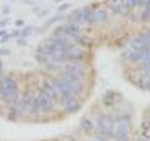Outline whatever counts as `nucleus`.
<instances>
[{
    "label": "nucleus",
    "instance_id": "f257e3e1",
    "mask_svg": "<svg viewBox=\"0 0 150 141\" xmlns=\"http://www.w3.org/2000/svg\"><path fill=\"white\" fill-rule=\"evenodd\" d=\"M0 98L6 103H11L18 98V83L9 74L0 76Z\"/></svg>",
    "mask_w": 150,
    "mask_h": 141
},
{
    "label": "nucleus",
    "instance_id": "f03ea898",
    "mask_svg": "<svg viewBox=\"0 0 150 141\" xmlns=\"http://www.w3.org/2000/svg\"><path fill=\"white\" fill-rule=\"evenodd\" d=\"M80 103H82L80 98L76 97V95H59V99H58V106L67 114L76 113L82 106Z\"/></svg>",
    "mask_w": 150,
    "mask_h": 141
},
{
    "label": "nucleus",
    "instance_id": "7ed1b4c3",
    "mask_svg": "<svg viewBox=\"0 0 150 141\" xmlns=\"http://www.w3.org/2000/svg\"><path fill=\"white\" fill-rule=\"evenodd\" d=\"M129 120L128 119H117L113 126V138L116 141H128L129 140Z\"/></svg>",
    "mask_w": 150,
    "mask_h": 141
},
{
    "label": "nucleus",
    "instance_id": "20e7f679",
    "mask_svg": "<svg viewBox=\"0 0 150 141\" xmlns=\"http://www.w3.org/2000/svg\"><path fill=\"white\" fill-rule=\"evenodd\" d=\"M43 94H46L48 97H51L52 99H55V101L58 103V99H59V92L54 83V80L51 79H45L43 82H42V89H40Z\"/></svg>",
    "mask_w": 150,
    "mask_h": 141
},
{
    "label": "nucleus",
    "instance_id": "39448f33",
    "mask_svg": "<svg viewBox=\"0 0 150 141\" xmlns=\"http://www.w3.org/2000/svg\"><path fill=\"white\" fill-rule=\"evenodd\" d=\"M107 11L97 8V9H91V15H89V24H103L107 21Z\"/></svg>",
    "mask_w": 150,
    "mask_h": 141
},
{
    "label": "nucleus",
    "instance_id": "423d86ee",
    "mask_svg": "<svg viewBox=\"0 0 150 141\" xmlns=\"http://www.w3.org/2000/svg\"><path fill=\"white\" fill-rule=\"evenodd\" d=\"M146 49V48H144ZM144 49H132V48H128L125 52H123V59H126V61L129 63H140L143 59V55H144Z\"/></svg>",
    "mask_w": 150,
    "mask_h": 141
},
{
    "label": "nucleus",
    "instance_id": "0eeeda50",
    "mask_svg": "<svg viewBox=\"0 0 150 141\" xmlns=\"http://www.w3.org/2000/svg\"><path fill=\"white\" fill-rule=\"evenodd\" d=\"M33 101H34V95L24 94L23 97L19 98V111L21 113H31Z\"/></svg>",
    "mask_w": 150,
    "mask_h": 141
},
{
    "label": "nucleus",
    "instance_id": "6e6552de",
    "mask_svg": "<svg viewBox=\"0 0 150 141\" xmlns=\"http://www.w3.org/2000/svg\"><path fill=\"white\" fill-rule=\"evenodd\" d=\"M80 126H82V129L86 132V134H94V132H95V125H94L92 120L88 119V117H85V119L82 120Z\"/></svg>",
    "mask_w": 150,
    "mask_h": 141
},
{
    "label": "nucleus",
    "instance_id": "1a4fd4ad",
    "mask_svg": "<svg viewBox=\"0 0 150 141\" xmlns=\"http://www.w3.org/2000/svg\"><path fill=\"white\" fill-rule=\"evenodd\" d=\"M147 19H150V9L144 8L141 12V21H147Z\"/></svg>",
    "mask_w": 150,
    "mask_h": 141
},
{
    "label": "nucleus",
    "instance_id": "9d476101",
    "mask_svg": "<svg viewBox=\"0 0 150 141\" xmlns=\"http://www.w3.org/2000/svg\"><path fill=\"white\" fill-rule=\"evenodd\" d=\"M95 140L97 141H109V137L103 135V134H95Z\"/></svg>",
    "mask_w": 150,
    "mask_h": 141
},
{
    "label": "nucleus",
    "instance_id": "9b49d317",
    "mask_svg": "<svg viewBox=\"0 0 150 141\" xmlns=\"http://www.w3.org/2000/svg\"><path fill=\"white\" fill-rule=\"evenodd\" d=\"M137 141H150V140H147V138H144V137H141V138H138Z\"/></svg>",
    "mask_w": 150,
    "mask_h": 141
},
{
    "label": "nucleus",
    "instance_id": "f8f14e48",
    "mask_svg": "<svg viewBox=\"0 0 150 141\" xmlns=\"http://www.w3.org/2000/svg\"><path fill=\"white\" fill-rule=\"evenodd\" d=\"M2 71H3V63L0 61V74H2Z\"/></svg>",
    "mask_w": 150,
    "mask_h": 141
},
{
    "label": "nucleus",
    "instance_id": "ddd939ff",
    "mask_svg": "<svg viewBox=\"0 0 150 141\" xmlns=\"http://www.w3.org/2000/svg\"><path fill=\"white\" fill-rule=\"evenodd\" d=\"M64 141H76V140H73V138H69V140H64Z\"/></svg>",
    "mask_w": 150,
    "mask_h": 141
},
{
    "label": "nucleus",
    "instance_id": "4468645a",
    "mask_svg": "<svg viewBox=\"0 0 150 141\" xmlns=\"http://www.w3.org/2000/svg\"><path fill=\"white\" fill-rule=\"evenodd\" d=\"M5 34V31H0V36H3Z\"/></svg>",
    "mask_w": 150,
    "mask_h": 141
},
{
    "label": "nucleus",
    "instance_id": "2eb2a0df",
    "mask_svg": "<svg viewBox=\"0 0 150 141\" xmlns=\"http://www.w3.org/2000/svg\"><path fill=\"white\" fill-rule=\"evenodd\" d=\"M85 141H89V140H85Z\"/></svg>",
    "mask_w": 150,
    "mask_h": 141
},
{
    "label": "nucleus",
    "instance_id": "dca6fc26",
    "mask_svg": "<svg viewBox=\"0 0 150 141\" xmlns=\"http://www.w3.org/2000/svg\"><path fill=\"white\" fill-rule=\"evenodd\" d=\"M0 76H2V74H0Z\"/></svg>",
    "mask_w": 150,
    "mask_h": 141
}]
</instances>
